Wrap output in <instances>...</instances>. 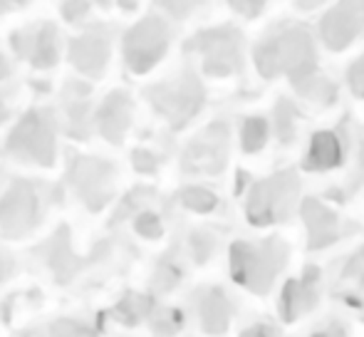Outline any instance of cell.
<instances>
[{"label":"cell","mask_w":364,"mask_h":337,"mask_svg":"<svg viewBox=\"0 0 364 337\" xmlns=\"http://www.w3.org/2000/svg\"><path fill=\"white\" fill-rule=\"evenodd\" d=\"M166 50V28L159 20H144L127 35V60L134 73H146Z\"/></svg>","instance_id":"cell-1"},{"label":"cell","mask_w":364,"mask_h":337,"mask_svg":"<svg viewBox=\"0 0 364 337\" xmlns=\"http://www.w3.org/2000/svg\"><path fill=\"white\" fill-rule=\"evenodd\" d=\"M10 149H13V154L28 156V159H35L40 164H50L53 161V134H50L43 117H25L15 129V134L10 137Z\"/></svg>","instance_id":"cell-2"},{"label":"cell","mask_w":364,"mask_h":337,"mask_svg":"<svg viewBox=\"0 0 364 337\" xmlns=\"http://www.w3.org/2000/svg\"><path fill=\"white\" fill-rule=\"evenodd\" d=\"M151 102L173 124H181L196 112L198 102H201V90L193 80H178L173 85L151 90Z\"/></svg>","instance_id":"cell-3"},{"label":"cell","mask_w":364,"mask_h":337,"mask_svg":"<svg viewBox=\"0 0 364 337\" xmlns=\"http://www.w3.org/2000/svg\"><path fill=\"white\" fill-rule=\"evenodd\" d=\"M38 218V198L28 186L18 183L8 191V196L0 201V226L5 233L15 236V233H25Z\"/></svg>","instance_id":"cell-4"},{"label":"cell","mask_w":364,"mask_h":337,"mask_svg":"<svg viewBox=\"0 0 364 337\" xmlns=\"http://www.w3.org/2000/svg\"><path fill=\"white\" fill-rule=\"evenodd\" d=\"M73 181L80 188L82 198L90 203L92 208H100L109 196L112 186V168L102 161L90 159H77L73 164Z\"/></svg>","instance_id":"cell-5"},{"label":"cell","mask_w":364,"mask_h":337,"mask_svg":"<svg viewBox=\"0 0 364 337\" xmlns=\"http://www.w3.org/2000/svg\"><path fill=\"white\" fill-rule=\"evenodd\" d=\"M97 119H100V129L105 132L107 139L119 141L127 129V122H129V100L124 95H112Z\"/></svg>","instance_id":"cell-6"},{"label":"cell","mask_w":364,"mask_h":337,"mask_svg":"<svg viewBox=\"0 0 364 337\" xmlns=\"http://www.w3.org/2000/svg\"><path fill=\"white\" fill-rule=\"evenodd\" d=\"M357 30H360L357 15L347 13V8L345 10L340 8L325 18V23H322V38H325V43L330 45V48H345L357 35Z\"/></svg>","instance_id":"cell-7"},{"label":"cell","mask_w":364,"mask_h":337,"mask_svg":"<svg viewBox=\"0 0 364 337\" xmlns=\"http://www.w3.org/2000/svg\"><path fill=\"white\" fill-rule=\"evenodd\" d=\"M105 60H107V43L100 35H87V38H80L73 45V63L82 73L100 75V70L105 68Z\"/></svg>","instance_id":"cell-8"},{"label":"cell","mask_w":364,"mask_h":337,"mask_svg":"<svg viewBox=\"0 0 364 337\" xmlns=\"http://www.w3.org/2000/svg\"><path fill=\"white\" fill-rule=\"evenodd\" d=\"M342 161V146L332 132H317L307 154V166L312 168H335Z\"/></svg>","instance_id":"cell-9"},{"label":"cell","mask_w":364,"mask_h":337,"mask_svg":"<svg viewBox=\"0 0 364 337\" xmlns=\"http://www.w3.org/2000/svg\"><path fill=\"white\" fill-rule=\"evenodd\" d=\"M33 63L40 68H48L58 60V43H55V33L50 28H45L43 33H38L33 38Z\"/></svg>","instance_id":"cell-10"},{"label":"cell","mask_w":364,"mask_h":337,"mask_svg":"<svg viewBox=\"0 0 364 337\" xmlns=\"http://www.w3.org/2000/svg\"><path fill=\"white\" fill-rule=\"evenodd\" d=\"M310 293V290L305 288V285L300 283H290L288 290H285V303H280V308L285 310V318L292 320L297 318L300 313H307V308H310V303H305V295ZM280 310V313H283Z\"/></svg>","instance_id":"cell-11"},{"label":"cell","mask_w":364,"mask_h":337,"mask_svg":"<svg viewBox=\"0 0 364 337\" xmlns=\"http://www.w3.org/2000/svg\"><path fill=\"white\" fill-rule=\"evenodd\" d=\"M203 323L211 333H220L228 323V313H225V305L218 295H211L208 303L203 305Z\"/></svg>","instance_id":"cell-12"},{"label":"cell","mask_w":364,"mask_h":337,"mask_svg":"<svg viewBox=\"0 0 364 337\" xmlns=\"http://www.w3.org/2000/svg\"><path fill=\"white\" fill-rule=\"evenodd\" d=\"M183 203L188 208H196V211H208V208L216 206V196L208 193L206 188H186L183 191Z\"/></svg>","instance_id":"cell-13"},{"label":"cell","mask_w":364,"mask_h":337,"mask_svg":"<svg viewBox=\"0 0 364 337\" xmlns=\"http://www.w3.org/2000/svg\"><path fill=\"white\" fill-rule=\"evenodd\" d=\"M265 144V122L263 119H250L243 132V146L248 151H255L258 146Z\"/></svg>","instance_id":"cell-14"},{"label":"cell","mask_w":364,"mask_h":337,"mask_svg":"<svg viewBox=\"0 0 364 337\" xmlns=\"http://www.w3.org/2000/svg\"><path fill=\"white\" fill-rule=\"evenodd\" d=\"M141 308H146V300L141 298H127L124 303L117 308V318L124 320V323H134V320H139V315L144 313Z\"/></svg>","instance_id":"cell-15"},{"label":"cell","mask_w":364,"mask_h":337,"mask_svg":"<svg viewBox=\"0 0 364 337\" xmlns=\"http://www.w3.org/2000/svg\"><path fill=\"white\" fill-rule=\"evenodd\" d=\"M136 228H139L144 236H159V233H161V226H159L154 213H141V216L136 218Z\"/></svg>","instance_id":"cell-16"},{"label":"cell","mask_w":364,"mask_h":337,"mask_svg":"<svg viewBox=\"0 0 364 337\" xmlns=\"http://www.w3.org/2000/svg\"><path fill=\"white\" fill-rule=\"evenodd\" d=\"M53 337H92V333L82 325H75V323H60L55 328V335Z\"/></svg>","instance_id":"cell-17"},{"label":"cell","mask_w":364,"mask_h":337,"mask_svg":"<svg viewBox=\"0 0 364 337\" xmlns=\"http://www.w3.org/2000/svg\"><path fill=\"white\" fill-rule=\"evenodd\" d=\"M350 82H352V90H355V95L364 97V58L355 65V68H352Z\"/></svg>","instance_id":"cell-18"},{"label":"cell","mask_w":364,"mask_h":337,"mask_svg":"<svg viewBox=\"0 0 364 337\" xmlns=\"http://www.w3.org/2000/svg\"><path fill=\"white\" fill-rule=\"evenodd\" d=\"M134 164L141 168V171H149V168H154V159L149 154H144V151H136L134 154Z\"/></svg>","instance_id":"cell-19"},{"label":"cell","mask_w":364,"mask_h":337,"mask_svg":"<svg viewBox=\"0 0 364 337\" xmlns=\"http://www.w3.org/2000/svg\"><path fill=\"white\" fill-rule=\"evenodd\" d=\"M268 330L270 328H253V330H248V333H243L240 337H270Z\"/></svg>","instance_id":"cell-20"},{"label":"cell","mask_w":364,"mask_h":337,"mask_svg":"<svg viewBox=\"0 0 364 337\" xmlns=\"http://www.w3.org/2000/svg\"><path fill=\"white\" fill-rule=\"evenodd\" d=\"M5 75V63H3V58H0V77Z\"/></svg>","instance_id":"cell-21"},{"label":"cell","mask_w":364,"mask_h":337,"mask_svg":"<svg viewBox=\"0 0 364 337\" xmlns=\"http://www.w3.org/2000/svg\"><path fill=\"white\" fill-rule=\"evenodd\" d=\"M317 337H340V335H332V333H322V335H317Z\"/></svg>","instance_id":"cell-22"},{"label":"cell","mask_w":364,"mask_h":337,"mask_svg":"<svg viewBox=\"0 0 364 337\" xmlns=\"http://www.w3.org/2000/svg\"><path fill=\"white\" fill-rule=\"evenodd\" d=\"M0 270H3V260H0Z\"/></svg>","instance_id":"cell-23"}]
</instances>
